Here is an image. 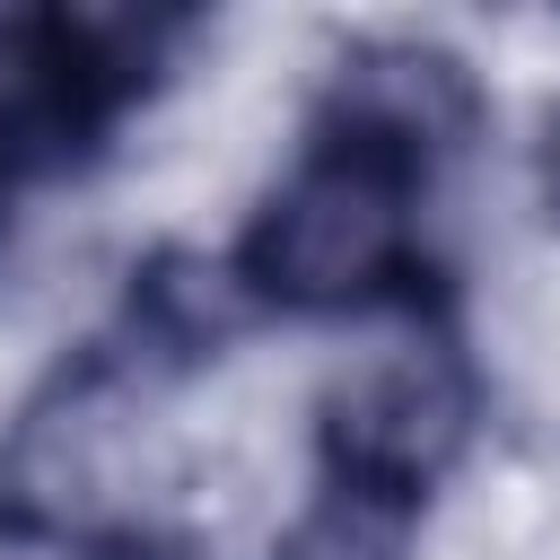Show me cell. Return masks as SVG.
Listing matches in <instances>:
<instances>
[{"label":"cell","instance_id":"cell-1","mask_svg":"<svg viewBox=\"0 0 560 560\" xmlns=\"http://www.w3.org/2000/svg\"><path fill=\"white\" fill-rule=\"evenodd\" d=\"M149 481V385L122 359L61 368L0 438V525L18 542H96Z\"/></svg>","mask_w":560,"mask_h":560},{"label":"cell","instance_id":"cell-2","mask_svg":"<svg viewBox=\"0 0 560 560\" xmlns=\"http://www.w3.org/2000/svg\"><path fill=\"white\" fill-rule=\"evenodd\" d=\"M411 166L324 140L245 228V280L298 315L368 306L411 254Z\"/></svg>","mask_w":560,"mask_h":560},{"label":"cell","instance_id":"cell-3","mask_svg":"<svg viewBox=\"0 0 560 560\" xmlns=\"http://www.w3.org/2000/svg\"><path fill=\"white\" fill-rule=\"evenodd\" d=\"M315 429H324L332 481L420 508V490L446 481V464H455L464 438H472V368H464V350L438 341V332L368 341L359 359L332 368Z\"/></svg>","mask_w":560,"mask_h":560},{"label":"cell","instance_id":"cell-4","mask_svg":"<svg viewBox=\"0 0 560 560\" xmlns=\"http://www.w3.org/2000/svg\"><path fill=\"white\" fill-rule=\"evenodd\" d=\"M464 131H472V79L438 44H368L332 79V140L341 149H368V158H394L420 175Z\"/></svg>","mask_w":560,"mask_h":560},{"label":"cell","instance_id":"cell-5","mask_svg":"<svg viewBox=\"0 0 560 560\" xmlns=\"http://www.w3.org/2000/svg\"><path fill=\"white\" fill-rule=\"evenodd\" d=\"M271 560H411V508L332 481L324 499L298 508V525L280 534Z\"/></svg>","mask_w":560,"mask_h":560},{"label":"cell","instance_id":"cell-6","mask_svg":"<svg viewBox=\"0 0 560 560\" xmlns=\"http://www.w3.org/2000/svg\"><path fill=\"white\" fill-rule=\"evenodd\" d=\"M18 560H122L114 542H26Z\"/></svg>","mask_w":560,"mask_h":560},{"label":"cell","instance_id":"cell-7","mask_svg":"<svg viewBox=\"0 0 560 560\" xmlns=\"http://www.w3.org/2000/svg\"><path fill=\"white\" fill-rule=\"evenodd\" d=\"M542 192H551V219H560V114H551V140H542Z\"/></svg>","mask_w":560,"mask_h":560}]
</instances>
